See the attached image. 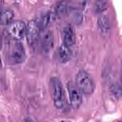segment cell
<instances>
[{"mask_svg": "<svg viewBox=\"0 0 122 122\" xmlns=\"http://www.w3.org/2000/svg\"><path fill=\"white\" fill-rule=\"evenodd\" d=\"M2 10H2V6L0 5V13H1V11H2Z\"/></svg>", "mask_w": 122, "mask_h": 122, "instance_id": "obj_20", "label": "cell"}, {"mask_svg": "<svg viewBox=\"0 0 122 122\" xmlns=\"http://www.w3.org/2000/svg\"><path fill=\"white\" fill-rule=\"evenodd\" d=\"M51 90L54 106L57 109H63L65 106V93L61 81L57 77L51 78Z\"/></svg>", "mask_w": 122, "mask_h": 122, "instance_id": "obj_1", "label": "cell"}, {"mask_svg": "<svg viewBox=\"0 0 122 122\" xmlns=\"http://www.w3.org/2000/svg\"><path fill=\"white\" fill-rule=\"evenodd\" d=\"M27 26L22 21H14L9 25L8 32L13 40H21L26 35Z\"/></svg>", "mask_w": 122, "mask_h": 122, "instance_id": "obj_4", "label": "cell"}, {"mask_svg": "<svg viewBox=\"0 0 122 122\" xmlns=\"http://www.w3.org/2000/svg\"><path fill=\"white\" fill-rule=\"evenodd\" d=\"M53 46V36L51 32L48 31L44 34L42 38V49L45 52H49Z\"/></svg>", "mask_w": 122, "mask_h": 122, "instance_id": "obj_11", "label": "cell"}, {"mask_svg": "<svg viewBox=\"0 0 122 122\" xmlns=\"http://www.w3.org/2000/svg\"><path fill=\"white\" fill-rule=\"evenodd\" d=\"M13 11L11 10H4L0 13V24L10 25L13 20Z\"/></svg>", "mask_w": 122, "mask_h": 122, "instance_id": "obj_12", "label": "cell"}, {"mask_svg": "<svg viewBox=\"0 0 122 122\" xmlns=\"http://www.w3.org/2000/svg\"><path fill=\"white\" fill-rule=\"evenodd\" d=\"M40 25L39 22L36 20H30L28 25H27V30H26V36H27V41L29 45L33 46L39 37V32H40Z\"/></svg>", "mask_w": 122, "mask_h": 122, "instance_id": "obj_5", "label": "cell"}, {"mask_svg": "<svg viewBox=\"0 0 122 122\" xmlns=\"http://www.w3.org/2000/svg\"><path fill=\"white\" fill-rule=\"evenodd\" d=\"M1 67H2V61H1V58H0V69H1Z\"/></svg>", "mask_w": 122, "mask_h": 122, "instance_id": "obj_19", "label": "cell"}, {"mask_svg": "<svg viewBox=\"0 0 122 122\" xmlns=\"http://www.w3.org/2000/svg\"><path fill=\"white\" fill-rule=\"evenodd\" d=\"M53 15H52V13L51 12H48L47 14H45L43 17H42V20H41V22L39 23V25H40V30H46L50 25H51V23L53 21Z\"/></svg>", "mask_w": 122, "mask_h": 122, "instance_id": "obj_15", "label": "cell"}, {"mask_svg": "<svg viewBox=\"0 0 122 122\" xmlns=\"http://www.w3.org/2000/svg\"><path fill=\"white\" fill-rule=\"evenodd\" d=\"M68 90L70 94V102L74 109H77L82 103V93L77 86L72 82L68 83Z\"/></svg>", "mask_w": 122, "mask_h": 122, "instance_id": "obj_6", "label": "cell"}, {"mask_svg": "<svg viewBox=\"0 0 122 122\" xmlns=\"http://www.w3.org/2000/svg\"><path fill=\"white\" fill-rule=\"evenodd\" d=\"M26 57L25 50L22 44L16 40H13L10 43V52H9V59L13 64H20L24 62Z\"/></svg>", "mask_w": 122, "mask_h": 122, "instance_id": "obj_3", "label": "cell"}, {"mask_svg": "<svg viewBox=\"0 0 122 122\" xmlns=\"http://www.w3.org/2000/svg\"><path fill=\"white\" fill-rule=\"evenodd\" d=\"M108 9V0H95L93 4V10L95 13H102Z\"/></svg>", "mask_w": 122, "mask_h": 122, "instance_id": "obj_14", "label": "cell"}, {"mask_svg": "<svg viewBox=\"0 0 122 122\" xmlns=\"http://www.w3.org/2000/svg\"><path fill=\"white\" fill-rule=\"evenodd\" d=\"M75 85L81 92V93L84 94H91L92 93L94 90V84L93 81L91 77V75L85 71H80L76 74V81Z\"/></svg>", "mask_w": 122, "mask_h": 122, "instance_id": "obj_2", "label": "cell"}, {"mask_svg": "<svg viewBox=\"0 0 122 122\" xmlns=\"http://www.w3.org/2000/svg\"><path fill=\"white\" fill-rule=\"evenodd\" d=\"M65 17H68V19L70 21H71L72 23H74V24H80L82 22V18H83L81 10L72 8L71 6L70 7V9H69Z\"/></svg>", "mask_w": 122, "mask_h": 122, "instance_id": "obj_8", "label": "cell"}, {"mask_svg": "<svg viewBox=\"0 0 122 122\" xmlns=\"http://www.w3.org/2000/svg\"><path fill=\"white\" fill-rule=\"evenodd\" d=\"M112 93L116 96V97H120V93H121V88H120V85L118 84V83H116V84H114L113 86H112Z\"/></svg>", "mask_w": 122, "mask_h": 122, "instance_id": "obj_17", "label": "cell"}, {"mask_svg": "<svg viewBox=\"0 0 122 122\" xmlns=\"http://www.w3.org/2000/svg\"><path fill=\"white\" fill-rule=\"evenodd\" d=\"M63 42L67 47H71L75 43V33L71 26H68L63 30Z\"/></svg>", "mask_w": 122, "mask_h": 122, "instance_id": "obj_7", "label": "cell"}, {"mask_svg": "<svg viewBox=\"0 0 122 122\" xmlns=\"http://www.w3.org/2000/svg\"><path fill=\"white\" fill-rule=\"evenodd\" d=\"M0 5H1V6L3 5V0H0Z\"/></svg>", "mask_w": 122, "mask_h": 122, "instance_id": "obj_21", "label": "cell"}, {"mask_svg": "<svg viewBox=\"0 0 122 122\" xmlns=\"http://www.w3.org/2000/svg\"><path fill=\"white\" fill-rule=\"evenodd\" d=\"M70 7H71V5H70L68 0L60 1L55 7V14L58 17H65Z\"/></svg>", "mask_w": 122, "mask_h": 122, "instance_id": "obj_10", "label": "cell"}, {"mask_svg": "<svg viewBox=\"0 0 122 122\" xmlns=\"http://www.w3.org/2000/svg\"><path fill=\"white\" fill-rule=\"evenodd\" d=\"M2 46H3V37H2V34L0 32V50L2 49Z\"/></svg>", "mask_w": 122, "mask_h": 122, "instance_id": "obj_18", "label": "cell"}, {"mask_svg": "<svg viewBox=\"0 0 122 122\" xmlns=\"http://www.w3.org/2000/svg\"><path fill=\"white\" fill-rule=\"evenodd\" d=\"M98 27L100 29V30L102 32H105L107 33L109 30H110V28H111V25H110V21H109V18L106 16V15H100L98 17Z\"/></svg>", "mask_w": 122, "mask_h": 122, "instance_id": "obj_13", "label": "cell"}, {"mask_svg": "<svg viewBox=\"0 0 122 122\" xmlns=\"http://www.w3.org/2000/svg\"><path fill=\"white\" fill-rule=\"evenodd\" d=\"M68 1L72 8H75L78 10H82V8L87 2V0H68Z\"/></svg>", "mask_w": 122, "mask_h": 122, "instance_id": "obj_16", "label": "cell"}, {"mask_svg": "<svg viewBox=\"0 0 122 122\" xmlns=\"http://www.w3.org/2000/svg\"><path fill=\"white\" fill-rule=\"evenodd\" d=\"M57 56H58V60L60 63H66L71 57V51L70 50L69 47H67L63 44L62 46H60L58 48Z\"/></svg>", "mask_w": 122, "mask_h": 122, "instance_id": "obj_9", "label": "cell"}]
</instances>
